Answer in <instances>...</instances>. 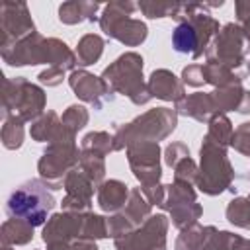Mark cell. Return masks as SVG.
<instances>
[{
  "instance_id": "obj_1",
  "label": "cell",
  "mask_w": 250,
  "mask_h": 250,
  "mask_svg": "<svg viewBox=\"0 0 250 250\" xmlns=\"http://www.w3.org/2000/svg\"><path fill=\"white\" fill-rule=\"evenodd\" d=\"M174 127H176V113L172 109H166V107L152 109L143 117H137L135 121H131L127 127H119L117 135L113 137V148L119 150L125 145L131 146L135 143H143L145 139L158 141L166 137L170 131H174Z\"/></svg>"
},
{
  "instance_id": "obj_2",
  "label": "cell",
  "mask_w": 250,
  "mask_h": 250,
  "mask_svg": "<svg viewBox=\"0 0 250 250\" xmlns=\"http://www.w3.org/2000/svg\"><path fill=\"white\" fill-rule=\"evenodd\" d=\"M104 80L123 96L131 98V102L137 105L150 100L148 88L143 84V59L137 53L121 55L111 66L104 70Z\"/></svg>"
},
{
  "instance_id": "obj_3",
  "label": "cell",
  "mask_w": 250,
  "mask_h": 250,
  "mask_svg": "<svg viewBox=\"0 0 250 250\" xmlns=\"http://www.w3.org/2000/svg\"><path fill=\"white\" fill-rule=\"evenodd\" d=\"M55 207V199L53 195L47 193V189L37 182H25L23 186H20L8 199L6 211L10 217H18L25 223H29L31 227H37L45 221L47 213Z\"/></svg>"
},
{
  "instance_id": "obj_4",
  "label": "cell",
  "mask_w": 250,
  "mask_h": 250,
  "mask_svg": "<svg viewBox=\"0 0 250 250\" xmlns=\"http://www.w3.org/2000/svg\"><path fill=\"white\" fill-rule=\"evenodd\" d=\"M232 180V168L227 152L221 145L205 137L201 146V172H197V186L209 195H217L229 188Z\"/></svg>"
},
{
  "instance_id": "obj_5",
  "label": "cell",
  "mask_w": 250,
  "mask_h": 250,
  "mask_svg": "<svg viewBox=\"0 0 250 250\" xmlns=\"http://www.w3.org/2000/svg\"><path fill=\"white\" fill-rule=\"evenodd\" d=\"M135 10V4L131 2H111L105 6L104 16L100 20L102 29L115 37L117 41L135 47L146 39V25L141 20H133L131 12Z\"/></svg>"
},
{
  "instance_id": "obj_6",
  "label": "cell",
  "mask_w": 250,
  "mask_h": 250,
  "mask_svg": "<svg viewBox=\"0 0 250 250\" xmlns=\"http://www.w3.org/2000/svg\"><path fill=\"white\" fill-rule=\"evenodd\" d=\"M168 219L164 215L150 217L139 230L115 238L117 250H166Z\"/></svg>"
},
{
  "instance_id": "obj_7",
  "label": "cell",
  "mask_w": 250,
  "mask_h": 250,
  "mask_svg": "<svg viewBox=\"0 0 250 250\" xmlns=\"http://www.w3.org/2000/svg\"><path fill=\"white\" fill-rule=\"evenodd\" d=\"M160 148L152 141H143L135 143L129 146L127 156L129 164L133 168V174L143 182V188L146 186H156L160 180V162H158Z\"/></svg>"
},
{
  "instance_id": "obj_8",
  "label": "cell",
  "mask_w": 250,
  "mask_h": 250,
  "mask_svg": "<svg viewBox=\"0 0 250 250\" xmlns=\"http://www.w3.org/2000/svg\"><path fill=\"white\" fill-rule=\"evenodd\" d=\"M242 29L234 23H227L223 31L217 35L215 43L211 45L213 49L207 51V59H213L217 55V64H223L227 68L238 66L242 62Z\"/></svg>"
},
{
  "instance_id": "obj_9",
  "label": "cell",
  "mask_w": 250,
  "mask_h": 250,
  "mask_svg": "<svg viewBox=\"0 0 250 250\" xmlns=\"http://www.w3.org/2000/svg\"><path fill=\"white\" fill-rule=\"evenodd\" d=\"M148 211H150V203L143 199V191L141 189H133L131 195H129L125 211L107 221V236L119 238L123 234L133 232L145 221L143 217H146Z\"/></svg>"
},
{
  "instance_id": "obj_10",
  "label": "cell",
  "mask_w": 250,
  "mask_h": 250,
  "mask_svg": "<svg viewBox=\"0 0 250 250\" xmlns=\"http://www.w3.org/2000/svg\"><path fill=\"white\" fill-rule=\"evenodd\" d=\"M70 88L76 92L78 98H82L84 102L94 104L96 109L102 107L104 102L111 100V88L107 86V82L104 78H98L86 70H76L70 74Z\"/></svg>"
},
{
  "instance_id": "obj_11",
  "label": "cell",
  "mask_w": 250,
  "mask_h": 250,
  "mask_svg": "<svg viewBox=\"0 0 250 250\" xmlns=\"http://www.w3.org/2000/svg\"><path fill=\"white\" fill-rule=\"evenodd\" d=\"M64 189H66V199L62 201V207L66 211L70 209L84 211L90 207L94 188H92V180L84 172H70L64 182Z\"/></svg>"
},
{
  "instance_id": "obj_12",
  "label": "cell",
  "mask_w": 250,
  "mask_h": 250,
  "mask_svg": "<svg viewBox=\"0 0 250 250\" xmlns=\"http://www.w3.org/2000/svg\"><path fill=\"white\" fill-rule=\"evenodd\" d=\"M16 86V111H20V119H31L35 115L41 113L43 105H45V96L43 90H39L37 86L29 84L23 80V92H20V82H14Z\"/></svg>"
},
{
  "instance_id": "obj_13",
  "label": "cell",
  "mask_w": 250,
  "mask_h": 250,
  "mask_svg": "<svg viewBox=\"0 0 250 250\" xmlns=\"http://www.w3.org/2000/svg\"><path fill=\"white\" fill-rule=\"evenodd\" d=\"M148 94L166 102H180L184 98V86L170 70H154L148 80Z\"/></svg>"
},
{
  "instance_id": "obj_14",
  "label": "cell",
  "mask_w": 250,
  "mask_h": 250,
  "mask_svg": "<svg viewBox=\"0 0 250 250\" xmlns=\"http://www.w3.org/2000/svg\"><path fill=\"white\" fill-rule=\"evenodd\" d=\"M213 111H215V104L211 94H191L178 102V113L189 115L197 121H207Z\"/></svg>"
},
{
  "instance_id": "obj_15",
  "label": "cell",
  "mask_w": 250,
  "mask_h": 250,
  "mask_svg": "<svg viewBox=\"0 0 250 250\" xmlns=\"http://www.w3.org/2000/svg\"><path fill=\"white\" fill-rule=\"evenodd\" d=\"M98 203L104 211H119L123 205H127V186L119 180H109L102 184L98 189Z\"/></svg>"
},
{
  "instance_id": "obj_16",
  "label": "cell",
  "mask_w": 250,
  "mask_h": 250,
  "mask_svg": "<svg viewBox=\"0 0 250 250\" xmlns=\"http://www.w3.org/2000/svg\"><path fill=\"white\" fill-rule=\"evenodd\" d=\"M100 4H90V2H66L59 10V20L64 23H78L84 20H94L96 10Z\"/></svg>"
},
{
  "instance_id": "obj_17",
  "label": "cell",
  "mask_w": 250,
  "mask_h": 250,
  "mask_svg": "<svg viewBox=\"0 0 250 250\" xmlns=\"http://www.w3.org/2000/svg\"><path fill=\"white\" fill-rule=\"evenodd\" d=\"M104 51V41L102 37L98 35H84L78 43V49H76V59H78V64L82 66H88V64H94L100 55Z\"/></svg>"
},
{
  "instance_id": "obj_18",
  "label": "cell",
  "mask_w": 250,
  "mask_h": 250,
  "mask_svg": "<svg viewBox=\"0 0 250 250\" xmlns=\"http://www.w3.org/2000/svg\"><path fill=\"white\" fill-rule=\"evenodd\" d=\"M207 139H211L213 143L221 145L223 148L227 145H230L232 141V127H230V121L225 117V115H215L211 119V127H209V133H207Z\"/></svg>"
},
{
  "instance_id": "obj_19",
  "label": "cell",
  "mask_w": 250,
  "mask_h": 250,
  "mask_svg": "<svg viewBox=\"0 0 250 250\" xmlns=\"http://www.w3.org/2000/svg\"><path fill=\"white\" fill-rule=\"evenodd\" d=\"M230 246V232H219L215 227H205L199 250H229Z\"/></svg>"
},
{
  "instance_id": "obj_20",
  "label": "cell",
  "mask_w": 250,
  "mask_h": 250,
  "mask_svg": "<svg viewBox=\"0 0 250 250\" xmlns=\"http://www.w3.org/2000/svg\"><path fill=\"white\" fill-rule=\"evenodd\" d=\"M227 217L232 225L250 229V199L238 197L230 201V205L227 207Z\"/></svg>"
},
{
  "instance_id": "obj_21",
  "label": "cell",
  "mask_w": 250,
  "mask_h": 250,
  "mask_svg": "<svg viewBox=\"0 0 250 250\" xmlns=\"http://www.w3.org/2000/svg\"><path fill=\"white\" fill-rule=\"evenodd\" d=\"M59 123H57V115L55 113H47L39 123H35L33 127H31V135H33V139H37V141H51L55 135H57V131H59Z\"/></svg>"
},
{
  "instance_id": "obj_22",
  "label": "cell",
  "mask_w": 250,
  "mask_h": 250,
  "mask_svg": "<svg viewBox=\"0 0 250 250\" xmlns=\"http://www.w3.org/2000/svg\"><path fill=\"white\" fill-rule=\"evenodd\" d=\"M201 236H203V229L197 225L184 229V232L176 240V250H199Z\"/></svg>"
},
{
  "instance_id": "obj_23",
  "label": "cell",
  "mask_w": 250,
  "mask_h": 250,
  "mask_svg": "<svg viewBox=\"0 0 250 250\" xmlns=\"http://www.w3.org/2000/svg\"><path fill=\"white\" fill-rule=\"evenodd\" d=\"M86 121H88V113H86V109L82 105H70L66 109V113L62 115V125L66 129H70L72 133L82 129L86 125Z\"/></svg>"
},
{
  "instance_id": "obj_24",
  "label": "cell",
  "mask_w": 250,
  "mask_h": 250,
  "mask_svg": "<svg viewBox=\"0 0 250 250\" xmlns=\"http://www.w3.org/2000/svg\"><path fill=\"white\" fill-rule=\"evenodd\" d=\"M139 8L148 16V18H166L174 16L176 4H166V2H141Z\"/></svg>"
},
{
  "instance_id": "obj_25",
  "label": "cell",
  "mask_w": 250,
  "mask_h": 250,
  "mask_svg": "<svg viewBox=\"0 0 250 250\" xmlns=\"http://www.w3.org/2000/svg\"><path fill=\"white\" fill-rule=\"evenodd\" d=\"M230 145H232L238 152L250 156V123H242V125L232 133Z\"/></svg>"
},
{
  "instance_id": "obj_26",
  "label": "cell",
  "mask_w": 250,
  "mask_h": 250,
  "mask_svg": "<svg viewBox=\"0 0 250 250\" xmlns=\"http://www.w3.org/2000/svg\"><path fill=\"white\" fill-rule=\"evenodd\" d=\"M189 156V150L182 145V143H174V145H170L168 148H166V162L170 164V166H176L178 162H182L184 158H188Z\"/></svg>"
},
{
  "instance_id": "obj_27",
  "label": "cell",
  "mask_w": 250,
  "mask_h": 250,
  "mask_svg": "<svg viewBox=\"0 0 250 250\" xmlns=\"http://www.w3.org/2000/svg\"><path fill=\"white\" fill-rule=\"evenodd\" d=\"M236 14L242 23V33L250 41V2H236Z\"/></svg>"
},
{
  "instance_id": "obj_28",
  "label": "cell",
  "mask_w": 250,
  "mask_h": 250,
  "mask_svg": "<svg viewBox=\"0 0 250 250\" xmlns=\"http://www.w3.org/2000/svg\"><path fill=\"white\" fill-rule=\"evenodd\" d=\"M182 76H184V82H188L191 86H199V84L205 82L203 80V68L199 64H191V66L184 68V74Z\"/></svg>"
},
{
  "instance_id": "obj_29",
  "label": "cell",
  "mask_w": 250,
  "mask_h": 250,
  "mask_svg": "<svg viewBox=\"0 0 250 250\" xmlns=\"http://www.w3.org/2000/svg\"><path fill=\"white\" fill-rule=\"evenodd\" d=\"M62 76H64V70H62V68L51 66L49 70H45V72H41V74H39V80H41V82H45L47 86H57V84L62 80Z\"/></svg>"
},
{
  "instance_id": "obj_30",
  "label": "cell",
  "mask_w": 250,
  "mask_h": 250,
  "mask_svg": "<svg viewBox=\"0 0 250 250\" xmlns=\"http://www.w3.org/2000/svg\"><path fill=\"white\" fill-rule=\"evenodd\" d=\"M229 250H250V240H244L236 234H230V246Z\"/></svg>"
},
{
  "instance_id": "obj_31",
  "label": "cell",
  "mask_w": 250,
  "mask_h": 250,
  "mask_svg": "<svg viewBox=\"0 0 250 250\" xmlns=\"http://www.w3.org/2000/svg\"><path fill=\"white\" fill-rule=\"evenodd\" d=\"M68 250H98L92 240H78L76 244H70Z\"/></svg>"
},
{
  "instance_id": "obj_32",
  "label": "cell",
  "mask_w": 250,
  "mask_h": 250,
  "mask_svg": "<svg viewBox=\"0 0 250 250\" xmlns=\"http://www.w3.org/2000/svg\"><path fill=\"white\" fill-rule=\"evenodd\" d=\"M248 68H250V64H248Z\"/></svg>"
},
{
  "instance_id": "obj_33",
  "label": "cell",
  "mask_w": 250,
  "mask_h": 250,
  "mask_svg": "<svg viewBox=\"0 0 250 250\" xmlns=\"http://www.w3.org/2000/svg\"><path fill=\"white\" fill-rule=\"evenodd\" d=\"M248 199H250V197H248Z\"/></svg>"
}]
</instances>
